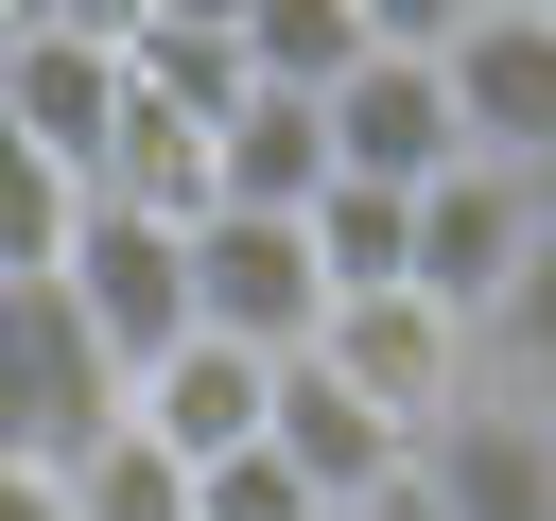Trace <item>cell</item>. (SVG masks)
Masks as SVG:
<instances>
[{"instance_id": "14", "label": "cell", "mask_w": 556, "mask_h": 521, "mask_svg": "<svg viewBox=\"0 0 556 521\" xmlns=\"http://www.w3.org/2000/svg\"><path fill=\"white\" fill-rule=\"evenodd\" d=\"M486 399H521V417H556V208H539V260H521V295L486 313Z\"/></svg>"}, {"instance_id": "13", "label": "cell", "mask_w": 556, "mask_h": 521, "mask_svg": "<svg viewBox=\"0 0 556 521\" xmlns=\"http://www.w3.org/2000/svg\"><path fill=\"white\" fill-rule=\"evenodd\" d=\"M104 52H122V87L174 104V122H226V104H243V17H208V0H139V17H104Z\"/></svg>"}, {"instance_id": "3", "label": "cell", "mask_w": 556, "mask_h": 521, "mask_svg": "<svg viewBox=\"0 0 556 521\" xmlns=\"http://www.w3.org/2000/svg\"><path fill=\"white\" fill-rule=\"evenodd\" d=\"M539 208H556V191H521V174L452 156V174L417 191V243H400V295H417V313H452V330L486 347V313H504V295H521V260H539Z\"/></svg>"}, {"instance_id": "11", "label": "cell", "mask_w": 556, "mask_h": 521, "mask_svg": "<svg viewBox=\"0 0 556 521\" xmlns=\"http://www.w3.org/2000/svg\"><path fill=\"white\" fill-rule=\"evenodd\" d=\"M261 452L295 469V504H313V521H348V504H382V486L417 469V452H400L365 399H330L313 365H278V399H261Z\"/></svg>"}, {"instance_id": "8", "label": "cell", "mask_w": 556, "mask_h": 521, "mask_svg": "<svg viewBox=\"0 0 556 521\" xmlns=\"http://www.w3.org/2000/svg\"><path fill=\"white\" fill-rule=\"evenodd\" d=\"M313 382H330V399H365V417L417 452L486 365H469V330H452V313H417V295H348V313L313 330Z\"/></svg>"}, {"instance_id": "9", "label": "cell", "mask_w": 556, "mask_h": 521, "mask_svg": "<svg viewBox=\"0 0 556 521\" xmlns=\"http://www.w3.org/2000/svg\"><path fill=\"white\" fill-rule=\"evenodd\" d=\"M417 504L434 521H556V417H521V399H452L434 434H417Z\"/></svg>"}, {"instance_id": "4", "label": "cell", "mask_w": 556, "mask_h": 521, "mask_svg": "<svg viewBox=\"0 0 556 521\" xmlns=\"http://www.w3.org/2000/svg\"><path fill=\"white\" fill-rule=\"evenodd\" d=\"M313 122H330V174H348V191H434V174L469 156V139H452V87H434V35H417V17H382V35H365V69H348Z\"/></svg>"}, {"instance_id": "1", "label": "cell", "mask_w": 556, "mask_h": 521, "mask_svg": "<svg viewBox=\"0 0 556 521\" xmlns=\"http://www.w3.org/2000/svg\"><path fill=\"white\" fill-rule=\"evenodd\" d=\"M122 434V382H104V347L70 330V295L52 278H0V469H87Z\"/></svg>"}, {"instance_id": "6", "label": "cell", "mask_w": 556, "mask_h": 521, "mask_svg": "<svg viewBox=\"0 0 556 521\" xmlns=\"http://www.w3.org/2000/svg\"><path fill=\"white\" fill-rule=\"evenodd\" d=\"M52 295H70V330L104 347V382H139V365H174V347H191V243H174V226L87 208V226H70V260H52Z\"/></svg>"}, {"instance_id": "12", "label": "cell", "mask_w": 556, "mask_h": 521, "mask_svg": "<svg viewBox=\"0 0 556 521\" xmlns=\"http://www.w3.org/2000/svg\"><path fill=\"white\" fill-rule=\"evenodd\" d=\"M330 191V122L295 104V87H243L226 122H208V208H261V226H295Z\"/></svg>"}, {"instance_id": "16", "label": "cell", "mask_w": 556, "mask_h": 521, "mask_svg": "<svg viewBox=\"0 0 556 521\" xmlns=\"http://www.w3.org/2000/svg\"><path fill=\"white\" fill-rule=\"evenodd\" d=\"M52 504H70V521H191V469L139 452V434H104L87 469H52Z\"/></svg>"}, {"instance_id": "2", "label": "cell", "mask_w": 556, "mask_h": 521, "mask_svg": "<svg viewBox=\"0 0 556 521\" xmlns=\"http://www.w3.org/2000/svg\"><path fill=\"white\" fill-rule=\"evenodd\" d=\"M434 35V87H452V139L521 191H556V17L486 0V17H417Z\"/></svg>"}, {"instance_id": "5", "label": "cell", "mask_w": 556, "mask_h": 521, "mask_svg": "<svg viewBox=\"0 0 556 521\" xmlns=\"http://www.w3.org/2000/svg\"><path fill=\"white\" fill-rule=\"evenodd\" d=\"M191 330H208V347H243V365H313V330H330L313 243H295V226H261V208H208V226H191Z\"/></svg>"}, {"instance_id": "15", "label": "cell", "mask_w": 556, "mask_h": 521, "mask_svg": "<svg viewBox=\"0 0 556 521\" xmlns=\"http://www.w3.org/2000/svg\"><path fill=\"white\" fill-rule=\"evenodd\" d=\"M70 226H87V191L0 122V278H52V260H70Z\"/></svg>"}, {"instance_id": "18", "label": "cell", "mask_w": 556, "mask_h": 521, "mask_svg": "<svg viewBox=\"0 0 556 521\" xmlns=\"http://www.w3.org/2000/svg\"><path fill=\"white\" fill-rule=\"evenodd\" d=\"M348 521H434V504H417V469H400V486H382V504H348Z\"/></svg>"}, {"instance_id": "17", "label": "cell", "mask_w": 556, "mask_h": 521, "mask_svg": "<svg viewBox=\"0 0 556 521\" xmlns=\"http://www.w3.org/2000/svg\"><path fill=\"white\" fill-rule=\"evenodd\" d=\"M0 521H70V504H52V486H35V469H0Z\"/></svg>"}, {"instance_id": "10", "label": "cell", "mask_w": 556, "mask_h": 521, "mask_svg": "<svg viewBox=\"0 0 556 521\" xmlns=\"http://www.w3.org/2000/svg\"><path fill=\"white\" fill-rule=\"evenodd\" d=\"M261 399H278V365H243V347H208V330H191L174 365H139V382H122V434H139V452H174V469L208 486L226 452H261Z\"/></svg>"}, {"instance_id": "7", "label": "cell", "mask_w": 556, "mask_h": 521, "mask_svg": "<svg viewBox=\"0 0 556 521\" xmlns=\"http://www.w3.org/2000/svg\"><path fill=\"white\" fill-rule=\"evenodd\" d=\"M0 122L87 191L104 174V122H122V52H104V17L87 0H17L0 17Z\"/></svg>"}]
</instances>
